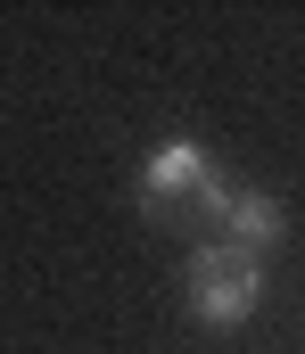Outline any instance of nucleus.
<instances>
[{
  "mask_svg": "<svg viewBox=\"0 0 305 354\" xmlns=\"http://www.w3.org/2000/svg\"><path fill=\"white\" fill-rule=\"evenodd\" d=\"M264 305V264L256 256H239V248H198L190 256V313L214 322V330H231V322H248Z\"/></svg>",
  "mask_w": 305,
  "mask_h": 354,
  "instance_id": "nucleus-1",
  "label": "nucleus"
},
{
  "mask_svg": "<svg viewBox=\"0 0 305 354\" xmlns=\"http://www.w3.org/2000/svg\"><path fill=\"white\" fill-rule=\"evenodd\" d=\"M198 206L214 214V223H223V248H239V256H264V248L281 239V223H289L272 189H231L223 174L198 189Z\"/></svg>",
  "mask_w": 305,
  "mask_h": 354,
  "instance_id": "nucleus-2",
  "label": "nucleus"
},
{
  "mask_svg": "<svg viewBox=\"0 0 305 354\" xmlns=\"http://www.w3.org/2000/svg\"><path fill=\"white\" fill-rule=\"evenodd\" d=\"M206 181H214V157H206L198 140H165V149L140 165V198H157V206H165V198H198Z\"/></svg>",
  "mask_w": 305,
  "mask_h": 354,
  "instance_id": "nucleus-3",
  "label": "nucleus"
}]
</instances>
